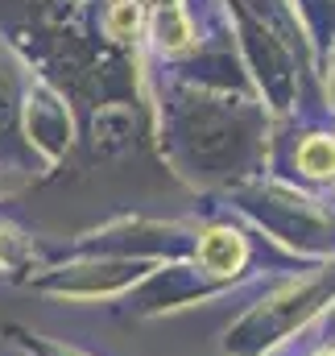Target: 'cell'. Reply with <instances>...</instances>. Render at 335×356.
Here are the masks:
<instances>
[{"label": "cell", "mask_w": 335, "mask_h": 356, "mask_svg": "<svg viewBox=\"0 0 335 356\" xmlns=\"http://www.w3.org/2000/svg\"><path fill=\"white\" fill-rule=\"evenodd\" d=\"M8 336H17L29 353H38V356H83V353H75V348H54V344H42V340H33V336H25V332H17V327H8Z\"/></svg>", "instance_id": "5b68a950"}, {"label": "cell", "mask_w": 335, "mask_h": 356, "mask_svg": "<svg viewBox=\"0 0 335 356\" xmlns=\"http://www.w3.org/2000/svg\"><path fill=\"white\" fill-rule=\"evenodd\" d=\"M137 25H141V4L116 0L112 13H108V33L112 38H129V33H137Z\"/></svg>", "instance_id": "3957f363"}, {"label": "cell", "mask_w": 335, "mask_h": 356, "mask_svg": "<svg viewBox=\"0 0 335 356\" xmlns=\"http://www.w3.org/2000/svg\"><path fill=\"white\" fill-rule=\"evenodd\" d=\"M21 253H25V241H21V232H13V228H0V273L17 266V261H21Z\"/></svg>", "instance_id": "277c9868"}, {"label": "cell", "mask_w": 335, "mask_h": 356, "mask_svg": "<svg viewBox=\"0 0 335 356\" xmlns=\"http://www.w3.org/2000/svg\"><path fill=\"white\" fill-rule=\"evenodd\" d=\"M199 261L207 273H232L245 261V241L232 228H207L199 236Z\"/></svg>", "instance_id": "6da1fadb"}, {"label": "cell", "mask_w": 335, "mask_h": 356, "mask_svg": "<svg viewBox=\"0 0 335 356\" xmlns=\"http://www.w3.org/2000/svg\"><path fill=\"white\" fill-rule=\"evenodd\" d=\"M298 166L311 178H332L335 175V141L332 137H311L298 149Z\"/></svg>", "instance_id": "7a4b0ae2"}, {"label": "cell", "mask_w": 335, "mask_h": 356, "mask_svg": "<svg viewBox=\"0 0 335 356\" xmlns=\"http://www.w3.org/2000/svg\"><path fill=\"white\" fill-rule=\"evenodd\" d=\"M323 356H335V348H327V353H323Z\"/></svg>", "instance_id": "8992f818"}]
</instances>
